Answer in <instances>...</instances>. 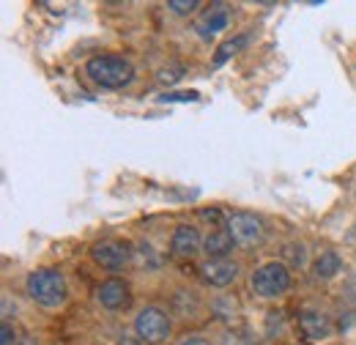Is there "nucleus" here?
I'll use <instances>...</instances> for the list:
<instances>
[{"label": "nucleus", "mask_w": 356, "mask_h": 345, "mask_svg": "<svg viewBox=\"0 0 356 345\" xmlns=\"http://www.w3.org/2000/svg\"><path fill=\"white\" fill-rule=\"evenodd\" d=\"M203 250V236L195 225H178L170 236V255L178 260L195 258Z\"/></svg>", "instance_id": "nucleus-11"}, {"label": "nucleus", "mask_w": 356, "mask_h": 345, "mask_svg": "<svg viewBox=\"0 0 356 345\" xmlns=\"http://www.w3.org/2000/svg\"><path fill=\"white\" fill-rule=\"evenodd\" d=\"M282 263L291 268H302L305 263H307V247L302 244V241H291V244H285L282 247Z\"/></svg>", "instance_id": "nucleus-16"}, {"label": "nucleus", "mask_w": 356, "mask_h": 345, "mask_svg": "<svg viewBox=\"0 0 356 345\" xmlns=\"http://www.w3.org/2000/svg\"><path fill=\"white\" fill-rule=\"evenodd\" d=\"M230 19H233V8L225 6V3H211L206 6V11H200L197 22H195V33L203 39V42H211L217 39L222 31L230 28Z\"/></svg>", "instance_id": "nucleus-7"}, {"label": "nucleus", "mask_w": 356, "mask_h": 345, "mask_svg": "<svg viewBox=\"0 0 356 345\" xmlns=\"http://www.w3.org/2000/svg\"><path fill=\"white\" fill-rule=\"evenodd\" d=\"M25 291L33 302L44 310H58L69 299V285L66 277L58 268H36L25 280Z\"/></svg>", "instance_id": "nucleus-2"}, {"label": "nucleus", "mask_w": 356, "mask_h": 345, "mask_svg": "<svg viewBox=\"0 0 356 345\" xmlns=\"http://www.w3.org/2000/svg\"><path fill=\"white\" fill-rule=\"evenodd\" d=\"M134 335L148 345H159L165 343L170 335H173V318L168 310L162 307H143L134 318Z\"/></svg>", "instance_id": "nucleus-4"}, {"label": "nucleus", "mask_w": 356, "mask_h": 345, "mask_svg": "<svg viewBox=\"0 0 356 345\" xmlns=\"http://www.w3.org/2000/svg\"><path fill=\"white\" fill-rule=\"evenodd\" d=\"M244 44H247V36H244V33H241V36H236V39H227V42L217 49V55H214V66H222V63H227V61H230V58H233V55H236V52H238Z\"/></svg>", "instance_id": "nucleus-17"}, {"label": "nucleus", "mask_w": 356, "mask_h": 345, "mask_svg": "<svg viewBox=\"0 0 356 345\" xmlns=\"http://www.w3.org/2000/svg\"><path fill=\"white\" fill-rule=\"evenodd\" d=\"M299 329L310 340H329L334 335V321L329 318V312H323L318 307H305L299 312Z\"/></svg>", "instance_id": "nucleus-10"}, {"label": "nucleus", "mask_w": 356, "mask_h": 345, "mask_svg": "<svg viewBox=\"0 0 356 345\" xmlns=\"http://www.w3.org/2000/svg\"><path fill=\"white\" fill-rule=\"evenodd\" d=\"M0 345H19L17 329H14L8 321H3V326H0Z\"/></svg>", "instance_id": "nucleus-19"}, {"label": "nucleus", "mask_w": 356, "mask_h": 345, "mask_svg": "<svg viewBox=\"0 0 356 345\" xmlns=\"http://www.w3.org/2000/svg\"><path fill=\"white\" fill-rule=\"evenodd\" d=\"M233 247H236V241H233V236H230L227 230H211V233L203 239V252H206L209 260L230 258Z\"/></svg>", "instance_id": "nucleus-13"}, {"label": "nucleus", "mask_w": 356, "mask_h": 345, "mask_svg": "<svg viewBox=\"0 0 356 345\" xmlns=\"http://www.w3.org/2000/svg\"><path fill=\"white\" fill-rule=\"evenodd\" d=\"M340 271H343V258H340V252H334V250L321 252V255L315 258V263H312V277H315L318 282H329V280H334Z\"/></svg>", "instance_id": "nucleus-14"}, {"label": "nucleus", "mask_w": 356, "mask_h": 345, "mask_svg": "<svg viewBox=\"0 0 356 345\" xmlns=\"http://www.w3.org/2000/svg\"><path fill=\"white\" fill-rule=\"evenodd\" d=\"M168 8H170L173 14H178V17H189V14H195V11L200 8V3H197V0H170Z\"/></svg>", "instance_id": "nucleus-18"}, {"label": "nucleus", "mask_w": 356, "mask_h": 345, "mask_svg": "<svg viewBox=\"0 0 356 345\" xmlns=\"http://www.w3.org/2000/svg\"><path fill=\"white\" fill-rule=\"evenodd\" d=\"M178 74H181V72H162V74H159V83H176Z\"/></svg>", "instance_id": "nucleus-25"}, {"label": "nucleus", "mask_w": 356, "mask_h": 345, "mask_svg": "<svg viewBox=\"0 0 356 345\" xmlns=\"http://www.w3.org/2000/svg\"><path fill=\"white\" fill-rule=\"evenodd\" d=\"M170 304H173V312L176 315H181V318H197L203 310H206V304H203V299H200V294L197 291H192V288H178L176 294H173V299H170Z\"/></svg>", "instance_id": "nucleus-12"}, {"label": "nucleus", "mask_w": 356, "mask_h": 345, "mask_svg": "<svg viewBox=\"0 0 356 345\" xmlns=\"http://www.w3.org/2000/svg\"><path fill=\"white\" fill-rule=\"evenodd\" d=\"M118 345H143V340L137 335H121L118 337Z\"/></svg>", "instance_id": "nucleus-24"}, {"label": "nucleus", "mask_w": 356, "mask_h": 345, "mask_svg": "<svg viewBox=\"0 0 356 345\" xmlns=\"http://www.w3.org/2000/svg\"><path fill=\"white\" fill-rule=\"evenodd\" d=\"M200 216H203L206 222H214V225H217V222L222 219V214H220V209H211V211H209V209H203V211H200Z\"/></svg>", "instance_id": "nucleus-23"}, {"label": "nucleus", "mask_w": 356, "mask_h": 345, "mask_svg": "<svg viewBox=\"0 0 356 345\" xmlns=\"http://www.w3.org/2000/svg\"><path fill=\"white\" fill-rule=\"evenodd\" d=\"M293 274L282 260H268L264 266H258L250 277V288L258 299H280L291 291Z\"/></svg>", "instance_id": "nucleus-3"}, {"label": "nucleus", "mask_w": 356, "mask_h": 345, "mask_svg": "<svg viewBox=\"0 0 356 345\" xmlns=\"http://www.w3.org/2000/svg\"><path fill=\"white\" fill-rule=\"evenodd\" d=\"M222 345H264V340L255 332H250L244 326H236V329H227L222 335Z\"/></svg>", "instance_id": "nucleus-15"}, {"label": "nucleus", "mask_w": 356, "mask_h": 345, "mask_svg": "<svg viewBox=\"0 0 356 345\" xmlns=\"http://www.w3.org/2000/svg\"><path fill=\"white\" fill-rule=\"evenodd\" d=\"M22 345H39V340H36V337H25V340H22Z\"/></svg>", "instance_id": "nucleus-26"}, {"label": "nucleus", "mask_w": 356, "mask_h": 345, "mask_svg": "<svg viewBox=\"0 0 356 345\" xmlns=\"http://www.w3.org/2000/svg\"><path fill=\"white\" fill-rule=\"evenodd\" d=\"M227 233L238 247H258L266 239V225L264 219L250 211H236L227 216Z\"/></svg>", "instance_id": "nucleus-5"}, {"label": "nucleus", "mask_w": 356, "mask_h": 345, "mask_svg": "<svg viewBox=\"0 0 356 345\" xmlns=\"http://www.w3.org/2000/svg\"><path fill=\"white\" fill-rule=\"evenodd\" d=\"M343 296H346V302L351 304V307H356V280H351V282L343 288Z\"/></svg>", "instance_id": "nucleus-21"}, {"label": "nucleus", "mask_w": 356, "mask_h": 345, "mask_svg": "<svg viewBox=\"0 0 356 345\" xmlns=\"http://www.w3.org/2000/svg\"><path fill=\"white\" fill-rule=\"evenodd\" d=\"M96 299H99V304H102L104 310L121 312V310H127V307L132 304V288H129V282H124V280H118V277H110V280H104V282L99 285Z\"/></svg>", "instance_id": "nucleus-9"}, {"label": "nucleus", "mask_w": 356, "mask_h": 345, "mask_svg": "<svg viewBox=\"0 0 356 345\" xmlns=\"http://www.w3.org/2000/svg\"><path fill=\"white\" fill-rule=\"evenodd\" d=\"M86 74L96 83L99 88L107 90H121V88L132 86L134 83V66L129 58L124 55H93L86 63Z\"/></svg>", "instance_id": "nucleus-1"}, {"label": "nucleus", "mask_w": 356, "mask_h": 345, "mask_svg": "<svg viewBox=\"0 0 356 345\" xmlns=\"http://www.w3.org/2000/svg\"><path fill=\"white\" fill-rule=\"evenodd\" d=\"M178 345H211V343H209L203 335H186Z\"/></svg>", "instance_id": "nucleus-22"}, {"label": "nucleus", "mask_w": 356, "mask_h": 345, "mask_svg": "<svg viewBox=\"0 0 356 345\" xmlns=\"http://www.w3.org/2000/svg\"><path fill=\"white\" fill-rule=\"evenodd\" d=\"M241 274V266L233 258H222V260H206L200 266V277L206 285L211 288H230Z\"/></svg>", "instance_id": "nucleus-8"}, {"label": "nucleus", "mask_w": 356, "mask_h": 345, "mask_svg": "<svg viewBox=\"0 0 356 345\" xmlns=\"http://www.w3.org/2000/svg\"><path fill=\"white\" fill-rule=\"evenodd\" d=\"M132 247L127 241H118V239H104V241H96L90 247V258L96 266L107 268V271H121L124 266H129L132 260Z\"/></svg>", "instance_id": "nucleus-6"}, {"label": "nucleus", "mask_w": 356, "mask_h": 345, "mask_svg": "<svg viewBox=\"0 0 356 345\" xmlns=\"http://www.w3.org/2000/svg\"><path fill=\"white\" fill-rule=\"evenodd\" d=\"M195 99H197L195 90H189V93H165L162 96V102H195Z\"/></svg>", "instance_id": "nucleus-20"}]
</instances>
